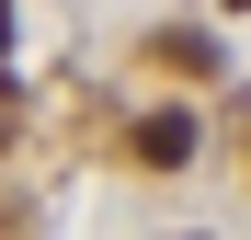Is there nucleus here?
<instances>
[{
  "label": "nucleus",
  "instance_id": "1",
  "mask_svg": "<svg viewBox=\"0 0 251 240\" xmlns=\"http://www.w3.org/2000/svg\"><path fill=\"white\" fill-rule=\"evenodd\" d=\"M137 160H149V172H183V160H194V114H183V103L137 114Z\"/></svg>",
  "mask_w": 251,
  "mask_h": 240
},
{
  "label": "nucleus",
  "instance_id": "2",
  "mask_svg": "<svg viewBox=\"0 0 251 240\" xmlns=\"http://www.w3.org/2000/svg\"><path fill=\"white\" fill-rule=\"evenodd\" d=\"M149 57H160V69H183V80H217V34L172 23V34H149Z\"/></svg>",
  "mask_w": 251,
  "mask_h": 240
},
{
  "label": "nucleus",
  "instance_id": "3",
  "mask_svg": "<svg viewBox=\"0 0 251 240\" xmlns=\"http://www.w3.org/2000/svg\"><path fill=\"white\" fill-rule=\"evenodd\" d=\"M12 92H23V80L0 69V149H12V126H23V103H12Z\"/></svg>",
  "mask_w": 251,
  "mask_h": 240
},
{
  "label": "nucleus",
  "instance_id": "4",
  "mask_svg": "<svg viewBox=\"0 0 251 240\" xmlns=\"http://www.w3.org/2000/svg\"><path fill=\"white\" fill-rule=\"evenodd\" d=\"M0 34H12V0H0Z\"/></svg>",
  "mask_w": 251,
  "mask_h": 240
}]
</instances>
